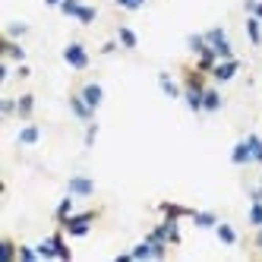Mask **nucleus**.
Here are the masks:
<instances>
[{
  "instance_id": "bb28decb",
  "label": "nucleus",
  "mask_w": 262,
  "mask_h": 262,
  "mask_svg": "<svg viewBox=\"0 0 262 262\" xmlns=\"http://www.w3.org/2000/svg\"><path fill=\"white\" fill-rule=\"evenodd\" d=\"M19 259H26V262H32V259H35V250H29V247H23V250H19Z\"/></svg>"
},
{
  "instance_id": "423d86ee",
  "label": "nucleus",
  "mask_w": 262,
  "mask_h": 262,
  "mask_svg": "<svg viewBox=\"0 0 262 262\" xmlns=\"http://www.w3.org/2000/svg\"><path fill=\"white\" fill-rule=\"evenodd\" d=\"M82 98H85L92 107H98V104H101V98H104V92H101V85H98V82H89V85H82Z\"/></svg>"
},
{
  "instance_id": "7ed1b4c3",
  "label": "nucleus",
  "mask_w": 262,
  "mask_h": 262,
  "mask_svg": "<svg viewBox=\"0 0 262 262\" xmlns=\"http://www.w3.org/2000/svg\"><path fill=\"white\" fill-rule=\"evenodd\" d=\"M237 70H240V63L231 57V60H224V63H215V70H212V76L218 79V82H231L234 76H237Z\"/></svg>"
},
{
  "instance_id": "ddd939ff",
  "label": "nucleus",
  "mask_w": 262,
  "mask_h": 262,
  "mask_svg": "<svg viewBox=\"0 0 262 262\" xmlns=\"http://www.w3.org/2000/svg\"><path fill=\"white\" fill-rule=\"evenodd\" d=\"M95 16H98V13H95V7H79V13H76V19L89 26V23H95Z\"/></svg>"
},
{
  "instance_id": "f3484780",
  "label": "nucleus",
  "mask_w": 262,
  "mask_h": 262,
  "mask_svg": "<svg viewBox=\"0 0 262 262\" xmlns=\"http://www.w3.org/2000/svg\"><path fill=\"white\" fill-rule=\"evenodd\" d=\"M19 142H26V145H32V142H38V129H35V126H26L23 133H19Z\"/></svg>"
},
{
  "instance_id": "393cba45",
  "label": "nucleus",
  "mask_w": 262,
  "mask_h": 262,
  "mask_svg": "<svg viewBox=\"0 0 262 262\" xmlns=\"http://www.w3.org/2000/svg\"><path fill=\"white\" fill-rule=\"evenodd\" d=\"M117 4H120L123 10H136V7H142V0H117Z\"/></svg>"
},
{
  "instance_id": "f03ea898",
  "label": "nucleus",
  "mask_w": 262,
  "mask_h": 262,
  "mask_svg": "<svg viewBox=\"0 0 262 262\" xmlns=\"http://www.w3.org/2000/svg\"><path fill=\"white\" fill-rule=\"evenodd\" d=\"M92 218H95V212H85V215H76V218H67L63 224H67V231L73 234V237H85L89 234V224H92Z\"/></svg>"
},
{
  "instance_id": "0eeeda50",
  "label": "nucleus",
  "mask_w": 262,
  "mask_h": 262,
  "mask_svg": "<svg viewBox=\"0 0 262 262\" xmlns=\"http://www.w3.org/2000/svg\"><path fill=\"white\" fill-rule=\"evenodd\" d=\"M92 111H95V107H92L82 95H79V98H73V114H76L79 120H92Z\"/></svg>"
},
{
  "instance_id": "4be33fe9",
  "label": "nucleus",
  "mask_w": 262,
  "mask_h": 262,
  "mask_svg": "<svg viewBox=\"0 0 262 262\" xmlns=\"http://www.w3.org/2000/svg\"><path fill=\"white\" fill-rule=\"evenodd\" d=\"M51 240H54V250H57V256H60V259H70V250L63 247V240H60V237H51Z\"/></svg>"
},
{
  "instance_id": "6ab92c4d",
  "label": "nucleus",
  "mask_w": 262,
  "mask_h": 262,
  "mask_svg": "<svg viewBox=\"0 0 262 262\" xmlns=\"http://www.w3.org/2000/svg\"><path fill=\"white\" fill-rule=\"evenodd\" d=\"M70 212H73V199L67 196V199L57 205V218H60V221H67V218H70Z\"/></svg>"
},
{
  "instance_id": "2eb2a0df",
  "label": "nucleus",
  "mask_w": 262,
  "mask_h": 262,
  "mask_svg": "<svg viewBox=\"0 0 262 262\" xmlns=\"http://www.w3.org/2000/svg\"><path fill=\"white\" fill-rule=\"evenodd\" d=\"M250 221L256 224V228H262V199L253 202V209H250Z\"/></svg>"
},
{
  "instance_id": "1a4fd4ad",
  "label": "nucleus",
  "mask_w": 262,
  "mask_h": 262,
  "mask_svg": "<svg viewBox=\"0 0 262 262\" xmlns=\"http://www.w3.org/2000/svg\"><path fill=\"white\" fill-rule=\"evenodd\" d=\"M215 231H218L221 243H237V231L231 228V224H215Z\"/></svg>"
},
{
  "instance_id": "b1692460",
  "label": "nucleus",
  "mask_w": 262,
  "mask_h": 262,
  "mask_svg": "<svg viewBox=\"0 0 262 262\" xmlns=\"http://www.w3.org/2000/svg\"><path fill=\"white\" fill-rule=\"evenodd\" d=\"M247 10H250L253 16H259V19H262V0H247Z\"/></svg>"
},
{
  "instance_id": "cd10ccee",
  "label": "nucleus",
  "mask_w": 262,
  "mask_h": 262,
  "mask_svg": "<svg viewBox=\"0 0 262 262\" xmlns=\"http://www.w3.org/2000/svg\"><path fill=\"white\" fill-rule=\"evenodd\" d=\"M45 4H48V7H60V4H63V0H45Z\"/></svg>"
},
{
  "instance_id": "5701e85b",
  "label": "nucleus",
  "mask_w": 262,
  "mask_h": 262,
  "mask_svg": "<svg viewBox=\"0 0 262 262\" xmlns=\"http://www.w3.org/2000/svg\"><path fill=\"white\" fill-rule=\"evenodd\" d=\"M19 114H23V117H29V114H32V95L19 98Z\"/></svg>"
},
{
  "instance_id": "aec40b11",
  "label": "nucleus",
  "mask_w": 262,
  "mask_h": 262,
  "mask_svg": "<svg viewBox=\"0 0 262 262\" xmlns=\"http://www.w3.org/2000/svg\"><path fill=\"white\" fill-rule=\"evenodd\" d=\"M7 57H13V60H23V48L16 45L13 38H7Z\"/></svg>"
},
{
  "instance_id": "20e7f679",
  "label": "nucleus",
  "mask_w": 262,
  "mask_h": 262,
  "mask_svg": "<svg viewBox=\"0 0 262 262\" xmlns=\"http://www.w3.org/2000/svg\"><path fill=\"white\" fill-rule=\"evenodd\" d=\"M95 193V183L89 177H73L70 180V196H92Z\"/></svg>"
},
{
  "instance_id": "c85d7f7f",
  "label": "nucleus",
  "mask_w": 262,
  "mask_h": 262,
  "mask_svg": "<svg viewBox=\"0 0 262 262\" xmlns=\"http://www.w3.org/2000/svg\"><path fill=\"white\" fill-rule=\"evenodd\" d=\"M256 243H259V247H262V228H259V237H256Z\"/></svg>"
},
{
  "instance_id": "f257e3e1",
  "label": "nucleus",
  "mask_w": 262,
  "mask_h": 262,
  "mask_svg": "<svg viewBox=\"0 0 262 262\" xmlns=\"http://www.w3.org/2000/svg\"><path fill=\"white\" fill-rule=\"evenodd\" d=\"M63 60H67L73 70H85V67H89V54H85V48H82V45L73 41V45H67V48H63Z\"/></svg>"
},
{
  "instance_id": "9d476101",
  "label": "nucleus",
  "mask_w": 262,
  "mask_h": 262,
  "mask_svg": "<svg viewBox=\"0 0 262 262\" xmlns=\"http://www.w3.org/2000/svg\"><path fill=\"white\" fill-rule=\"evenodd\" d=\"M193 221L199 224V228H215V224H218V218L212 212H193Z\"/></svg>"
},
{
  "instance_id": "412c9836",
  "label": "nucleus",
  "mask_w": 262,
  "mask_h": 262,
  "mask_svg": "<svg viewBox=\"0 0 262 262\" xmlns=\"http://www.w3.org/2000/svg\"><path fill=\"white\" fill-rule=\"evenodd\" d=\"M161 89H164V92H167L171 98H177V95H180V89L171 82V76H161Z\"/></svg>"
},
{
  "instance_id": "f8f14e48",
  "label": "nucleus",
  "mask_w": 262,
  "mask_h": 262,
  "mask_svg": "<svg viewBox=\"0 0 262 262\" xmlns=\"http://www.w3.org/2000/svg\"><path fill=\"white\" fill-rule=\"evenodd\" d=\"M247 35H250V41H253V45H259V41H262V32H259L256 16H253V19H247Z\"/></svg>"
},
{
  "instance_id": "9b49d317",
  "label": "nucleus",
  "mask_w": 262,
  "mask_h": 262,
  "mask_svg": "<svg viewBox=\"0 0 262 262\" xmlns=\"http://www.w3.org/2000/svg\"><path fill=\"white\" fill-rule=\"evenodd\" d=\"M247 142H250V152H253V161H256V164H262V139H259L256 133H250V136H247Z\"/></svg>"
},
{
  "instance_id": "4468645a",
  "label": "nucleus",
  "mask_w": 262,
  "mask_h": 262,
  "mask_svg": "<svg viewBox=\"0 0 262 262\" xmlns=\"http://www.w3.org/2000/svg\"><path fill=\"white\" fill-rule=\"evenodd\" d=\"M161 209L167 212V218H180V215H193L190 209H180V205H171V202H164V205H161Z\"/></svg>"
},
{
  "instance_id": "39448f33",
  "label": "nucleus",
  "mask_w": 262,
  "mask_h": 262,
  "mask_svg": "<svg viewBox=\"0 0 262 262\" xmlns=\"http://www.w3.org/2000/svg\"><path fill=\"white\" fill-rule=\"evenodd\" d=\"M231 161H234V164H250V161H253V152H250V142H247V139L234 145V152H231Z\"/></svg>"
},
{
  "instance_id": "6e6552de",
  "label": "nucleus",
  "mask_w": 262,
  "mask_h": 262,
  "mask_svg": "<svg viewBox=\"0 0 262 262\" xmlns=\"http://www.w3.org/2000/svg\"><path fill=\"white\" fill-rule=\"evenodd\" d=\"M221 107V95L215 89H205L202 92V111H218Z\"/></svg>"
},
{
  "instance_id": "a878e982",
  "label": "nucleus",
  "mask_w": 262,
  "mask_h": 262,
  "mask_svg": "<svg viewBox=\"0 0 262 262\" xmlns=\"http://www.w3.org/2000/svg\"><path fill=\"white\" fill-rule=\"evenodd\" d=\"M23 32H26V26L16 23V26H10V35H7V38H16V35H23Z\"/></svg>"
},
{
  "instance_id": "a211bd4d",
  "label": "nucleus",
  "mask_w": 262,
  "mask_h": 262,
  "mask_svg": "<svg viewBox=\"0 0 262 262\" xmlns=\"http://www.w3.org/2000/svg\"><path fill=\"white\" fill-rule=\"evenodd\" d=\"M117 35H120V45H126V48H136V35H133V29H120Z\"/></svg>"
},
{
  "instance_id": "dca6fc26",
  "label": "nucleus",
  "mask_w": 262,
  "mask_h": 262,
  "mask_svg": "<svg viewBox=\"0 0 262 262\" xmlns=\"http://www.w3.org/2000/svg\"><path fill=\"white\" fill-rule=\"evenodd\" d=\"M79 7H82L79 0H63V4H60V13H63V16H76Z\"/></svg>"
}]
</instances>
